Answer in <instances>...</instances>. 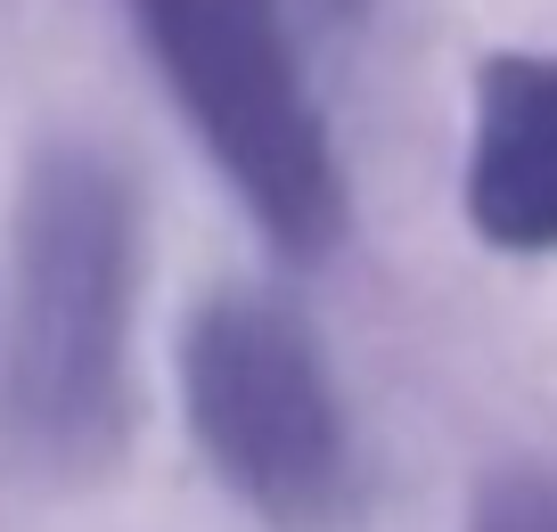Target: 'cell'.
Returning <instances> with one entry per match:
<instances>
[{
	"label": "cell",
	"instance_id": "1",
	"mask_svg": "<svg viewBox=\"0 0 557 532\" xmlns=\"http://www.w3.org/2000/svg\"><path fill=\"white\" fill-rule=\"evenodd\" d=\"M139 197L90 139H50L17 181L0 262V450L17 475H99L132 434Z\"/></svg>",
	"mask_w": 557,
	"mask_h": 532
},
{
	"label": "cell",
	"instance_id": "2",
	"mask_svg": "<svg viewBox=\"0 0 557 532\" xmlns=\"http://www.w3.org/2000/svg\"><path fill=\"white\" fill-rule=\"evenodd\" d=\"M181 123L206 139L255 230L278 255H329L345 238V164L304 83L287 0H123Z\"/></svg>",
	"mask_w": 557,
	"mask_h": 532
},
{
	"label": "cell",
	"instance_id": "3",
	"mask_svg": "<svg viewBox=\"0 0 557 532\" xmlns=\"http://www.w3.org/2000/svg\"><path fill=\"white\" fill-rule=\"evenodd\" d=\"M181 410L206 467L278 532L352 508V426L312 320L271 287H222L181 327Z\"/></svg>",
	"mask_w": 557,
	"mask_h": 532
},
{
	"label": "cell",
	"instance_id": "4",
	"mask_svg": "<svg viewBox=\"0 0 557 532\" xmlns=\"http://www.w3.org/2000/svg\"><path fill=\"white\" fill-rule=\"evenodd\" d=\"M468 222L500 255H557V58H484L468 132Z\"/></svg>",
	"mask_w": 557,
	"mask_h": 532
},
{
	"label": "cell",
	"instance_id": "5",
	"mask_svg": "<svg viewBox=\"0 0 557 532\" xmlns=\"http://www.w3.org/2000/svg\"><path fill=\"white\" fill-rule=\"evenodd\" d=\"M475 532H557V492L541 475H500L475 508Z\"/></svg>",
	"mask_w": 557,
	"mask_h": 532
},
{
	"label": "cell",
	"instance_id": "6",
	"mask_svg": "<svg viewBox=\"0 0 557 532\" xmlns=\"http://www.w3.org/2000/svg\"><path fill=\"white\" fill-rule=\"evenodd\" d=\"M304 9H320V17H336V25H345V17H361V0H304Z\"/></svg>",
	"mask_w": 557,
	"mask_h": 532
}]
</instances>
